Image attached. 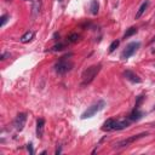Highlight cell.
I'll list each match as a JSON object with an SVG mask.
<instances>
[{"label": "cell", "instance_id": "obj_1", "mask_svg": "<svg viewBox=\"0 0 155 155\" xmlns=\"http://www.w3.org/2000/svg\"><path fill=\"white\" fill-rule=\"evenodd\" d=\"M101 69H102V64H99V63L86 68V69L82 72V75H81V86L85 87L89 84H91L95 78L97 76V74L101 72Z\"/></svg>", "mask_w": 155, "mask_h": 155}, {"label": "cell", "instance_id": "obj_2", "mask_svg": "<svg viewBox=\"0 0 155 155\" xmlns=\"http://www.w3.org/2000/svg\"><path fill=\"white\" fill-rule=\"evenodd\" d=\"M131 120H115V119H108L103 124V127L102 130L103 131H120V130H124V129H127L130 126Z\"/></svg>", "mask_w": 155, "mask_h": 155}, {"label": "cell", "instance_id": "obj_3", "mask_svg": "<svg viewBox=\"0 0 155 155\" xmlns=\"http://www.w3.org/2000/svg\"><path fill=\"white\" fill-rule=\"evenodd\" d=\"M70 56H72V53H69V55H66V56L61 57L60 60L56 62V64H55V72L57 73V74H66V73L70 72V70L73 69V67H74V63H73L72 60L69 58Z\"/></svg>", "mask_w": 155, "mask_h": 155}, {"label": "cell", "instance_id": "obj_4", "mask_svg": "<svg viewBox=\"0 0 155 155\" xmlns=\"http://www.w3.org/2000/svg\"><path fill=\"white\" fill-rule=\"evenodd\" d=\"M105 107V102L103 99H99L97 101L96 103H93L92 105H90L89 108H87L84 113L81 114V119L85 120V119H89V118H92L93 115H96L98 111H101Z\"/></svg>", "mask_w": 155, "mask_h": 155}, {"label": "cell", "instance_id": "obj_5", "mask_svg": "<svg viewBox=\"0 0 155 155\" xmlns=\"http://www.w3.org/2000/svg\"><path fill=\"white\" fill-rule=\"evenodd\" d=\"M145 136H148V132H143V133H139V134H136V136H131V137H129V138L123 139V140H120V142L115 143L114 144V149H121V148L129 147L130 144H132L133 142H136V140L145 137Z\"/></svg>", "mask_w": 155, "mask_h": 155}, {"label": "cell", "instance_id": "obj_6", "mask_svg": "<svg viewBox=\"0 0 155 155\" xmlns=\"http://www.w3.org/2000/svg\"><path fill=\"white\" fill-rule=\"evenodd\" d=\"M139 46H140V42L139 41H133V42H130L127 46L125 47V50L121 52V56H120V58L121 60H127V58H130L131 56H133L134 53H136V51L139 48Z\"/></svg>", "mask_w": 155, "mask_h": 155}, {"label": "cell", "instance_id": "obj_7", "mask_svg": "<svg viewBox=\"0 0 155 155\" xmlns=\"http://www.w3.org/2000/svg\"><path fill=\"white\" fill-rule=\"evenodd\" d=\"M26 123H27V114L26 113H19L13 121V126H15V129H16V131L21 132V131L24 129V126H26Z\"/></svg>", "mask_w": 155, "mask_h": 155}, {"label": "cell", "instance_id": "obj_8", "mask_svg": "<svg viewBox=\"0 0 155 155\" xmlns=\"http://www.w3.org/2000/svg\"><path fill=\"white\" fill-rule=\"evenodd\" d=\"M124 76H125L127 80L132 81V82H136V84H139V82L142 81V80H140V78H139L137 74H134L132 70H125V72H124Z\"/></svg>", "mask_w": 155, "mask_h": 155}, {"label": "cell", "instance_id": "obj_9", "mask_svg": "<svg viewBox=\"0 0 155 155\" xmlns=\"http://www.w3.org/2000/svg\"><path fill=\"white\" fill-rule=\"evenodd\" d=\"M33 6H32V15L34 18H36L40 13L41 10V0H33Z\"/></svg>", "mask_w": 155, "mask_h": 155}, {"label": "cell", "instance_id": "obj_10", "mask_svg": "<svg viewBox=\"0 0 155 155\" xmlns=\"http://www.w3.org/2000/svg\"><path fill=\"white\" fill-rule=\"evenodd\" d=\"M44 126H45V120L44 119H38L36 120V137L38 138H42L44 134Z\"/></svg>", "mask_w": 155, "mask_h": 155}, {"label": "cell", "instance_id": "obj_11", "mask_svg": "<svg viewBox=\"0 0 155 155\" xmlns=\"http://www.w3.org/2000/svg\"><path fill=\"white\" fill-rule=\"evenodd\" d=\"M143 115H144V114L139 110V108H134L132 111H131L129 119H130L131 121H138V120H140V119L143 118Z\"/></svg>", "mask_w": 155, "mask_h": 155}, {"label": "cell", "instance_id": "obj_12", "mask_svg": "<svg viewBox=\"0 0 155 155\" xmlns=\"http://www.w3.org/2000/svg\"><path fill=\"white\" fill-rule=\"evenodd\" d=\"M148 6H149V0H145V1L140 5V7L138 9V11H137V13H136V19H138V18H140L142 17V15L145 12V10L148 9Z\"/></svg>", "mask_w": 155, "mask_h": 155}, {"label": "cell", "instance_id": "obj_13", "mask_svg": "<svg viewBox=\"0 0 155 155\" xmlns=\"http://www.w3.org/2000/svg\"><path fill=\"white\" fill-rule=\"evenodd\" d=\"M33 36H34V32H32V30H28V32H26L23 34V35L21 36V39H19V41H21L22 44H27V42H29L33 39Z\"/></svg>", "mask_w": 155, "mask_h": 155}, {"label": "cell", "instance_id": "obj_14", "mask_svg": "<svg viewBox=\"0 0 155 155\" xmlns=\"http://www.w3.org/2000/svg\"><path fill=\"white\" fill-rule=\"evenodd\" d=\"M99 11V4L97 0H91V5H90V12L92 15H97Z\"/></svg>", "mask_w": 155, "mask_h": 155}, {"label": "cell", "instance_id": "obj_15", "mask_svg": "<svg viewBox=\"0 0 155 155\" xmlns=\"http://www.w3.org/2000/svg\"><path fill=\"white\" fill-rule=\"evenodd\" d=\"M79 38H80V35H79L78 33H73V34H70V35L67 38V42H68V44H74V42H78V40H79Z\"/></svg>", "mask_w": 155, "mask_h": 155}, {"label": "cell", "instance_id": "obj_16", "mask_svg": "<svg viewBox=\"0 0 155 155\" xmlns=\"http://www.w3.org/2000/svg\"><path fill=\"white\" fill-rule=\"evenodd\" d=\"M64 47H66V44H63V42H58V44H56L55 46H52L48 51H50V52H57V51H62Z\"/></svg>", "mask_w": 155, "mask_h": 155}, {"label": "cell", "instance_id": "obj_17", "mask_svg": "<svg viewBox=\"0 0 155 155\" xmlns=\"http://www.w3.org/2000/svg\"><path fill=\"white\" fill-rule=\"evenodd\" d=\"M136 33H137V28L131 27V28H129L127 30H126V33L124 34V39H127V38H130V36H132L133 34H136Z\"/></svg>", "mask_w": 155, "mask_h": 155}, {"label": "cell", "instance_id": "obj_18", "mask_svg": "<svg viewBox=\"0 0 155 155\" xmlns=\"http://www.w3.org/2000/svg\"><path fill=\"white\" fill-rule=\"evenodd\" d=\"M120 45V40H114L113 42L110 44V46H109V52L111 53V52H114L116 48H118V46Z\"/></svg>", "mask_w": 155, "mask_h": 155}, {"label": "cell", "instance_id": "obj_19", "mask_svg": "<svg viewBox=\"0 0 155 155\" xmlns=\"http://www.w3.org/2000/svg\"><path fill=\"white\" fill-rule=\"evenodd\" d=\"M144 101V96H138L137 97V101H136V105H134V108H139V105L142 104V102Z\"/></svg>", "mask_w": 155, "mask_h": 155}, {"label": "cell", "instance_id": "obj_20", "mask_svg": "<svg viewBox=\"0 0 155 155\" xmlns=\"http://www.w3.org/2000/svg\"><path fill=\"white\" fill-rule=\"evenodd\" d=\"M0 19H1V23H0V27H4L5 24H6V22H7L9 16H7V15H3L1 18H0Z\"/></svg>", "mask_w": 155, "mask_h": 155}, {"label": "cell", "instance_id": "obj_21", "mask_svg": "<svg viewBox=\"0 0 155 155\" xmlns=\"http://www.w3.org/2000/svg\"><path fill=\"white\" fill-rule=\"evenodd\" d=\"M27 149H28V152H29V154H30V155H33V154H34L33 143H28V144H27Z\"/></svg>", "mask_w": 155, "mask_h": 155}, {"label": "cell", "instance_id": "obj_22", "mask_svg": "<svg viewBox=\"0 0 155 155\" xmlns=\"http://www.w3.org/2000/svg\"><path fill=\"white\" fill-rule=\"evenodd\" d=\"M7 56H10V53H7V52H5V53H3L1 55V57H0V60L1 61H4V60H6V57Z\"/></svg>", "mask_w": 155, "mask_h": 155}, {"label": "cell", "instance_id": "obj_23", "mask_svg": "<svg viewBox=\"0 0 155 155\" xmlns=\"http://www.w3.org/2000/svg\"><path fill=\"white\" fill-rule=\"evenodd\" d=\"M53 39H55V40H58V39H60V34H55V35H53Z\"/></svg>", "mask_w": 155, "mask_h": 155}, {"label": "cell", "instance_id": "obj_24", "mask_svg": "<svg viewBox=\"0 0 155 155\" xmlns=\"http://www.w3.org/2000/svg\"><path fill=\"white\" fill-rule=\"evenodd\" d=\"M153 42H155V36H153L152 39H150V41H149V44H153Z\"/></svg>", "mask_w": 155, "mask_h": 155}, {"label": "cell", "instance_id": "obj_25", "mask_svg": "<svg viewBox=\"0 0 155 155\" xmlns=\"http://www.w3.org/2000/svg\"><path fill=\"white\" fill-rule=\"evenodd\" d=\"M24 1H33V0H24Z\"/></svg>", "mask_w": 155, "mask_h": 155}, {"label": "cell", "instance_id": "obj_26", "mask_svg": "<svg viewBox=\"0 0 155 155\" xmlns=\"http://www.w3.org/2000/svg\"><path fill=\"white\" fill-rule=\"evenodd\" d=\"M6 1H11V0H6Z\"/></svg>", "mask_w": 155, "mask_h": 155}]
</instances>
